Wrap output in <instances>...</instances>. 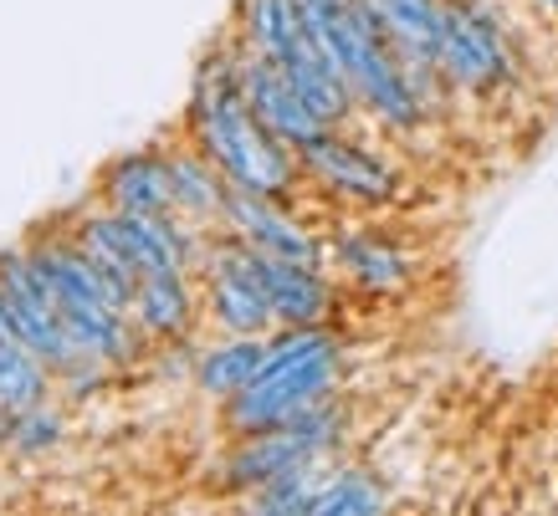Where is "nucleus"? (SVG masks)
<instances>
[{
    "label": "nucleus",
    "mask_w": 558,
    "mask_h": 516,
    "mask_svg": "<svg viewBox=\"0 0 558 516\" xmlns=\"http://www.w3.org/2000/svg\"><path fill=\"white\" fill-rule=\"evenodd\" d=\"M190 144L236 189H256V195H277L282 200L292 180H298V149H288L282 138L271 134L267 123L252 113L246 93H241L236 47L216 51L201 67L195 87H190Z\"/></svg>",
    "instance_id": "obj_1"
},
{
    "label": "nucleus",
    "mask_w": 558,
    "mask_h": 516,
    "mask_svg": "<svg viewBox=\"0 0 558 516\" xmlns=\"http://www.w3.org/2000/svg\"><path fill=\"white\" fill-rule=\"evenodd\" d=\"M32 267L47 282L57 312L68 322V333L77 337V348L93 364H123V358H134L129 322H123V317L134 312V292L113 282L83 250L77 235L72 241H36Z\"/></svg>",
    "instance_id": "obj_2"
},
{
    "label": "nucleus",
    "mask_w": 558,
    "mask_h": 516,
    "mask_svg": "<svg viewBox=\"0 0 558 516\" xmlns=\"http://www.w3.org/2000/svg\"><path fill=\"white\" fill-rule=\"evenodd\" d=\"M339 337L328 328H288L282 337H271L267 358L256 368V379L241 389L236 400H226V425L236 434L277 430L298 419L303 409L328 400V389L339 379Z\"/></svg>",
    "instance_id": "obj_3"
},
{
    "label": "nucleus",
    "mask_w": 558,
    "mask_h": 516,
    "mask_svg": "<svg viewBox=\"0 0 558 516\" xmlns=\"http://www.w3.org/2000/svg\"><path fill=\"white\" fill-rule=\"evenodd\" d=\"M236 21H241V41L262 51L271 67L288 72L292 87L313 102V113L339 123L354 108V93L343 83V72L328 62V51L318 47V36H313L298 0H241Z\"/></svg>",
    "instance_id": "obj_4"
},
{
    "label": "nucleus",
    "mask_w": 558,
    "mask_h": 516,
    "mask_svg": "<svg viewBox=\"0 0 558 516\" xmlns=\"http://www.w3.org/2000/svg\"><path fill=\"white\" fill-rule=\"evenodd\" d=\"M436 67L461 93H497L512 83L518 57H512V41L487 0H440Z\"/></svg>",
    "instance_id": "obj_5"
},
{
    "label": "nucleus",
    "mask_w": 558,
    "mask_h": 516,
    "mask_svg": "<svg viewBox=\"0 0 558 516\" xmlns=\"http://www.w3.org/2000/svg\"><path fill=\"white\" fill-rule=\"evenodd\" d=\"M77 241H83L93 256L123 267L129 277H149V271L165 267H190L195 261V246H190L185 225L174 216H129V210H98V216L77 220Z\"/></svg>",
    "instance_id": "obj_6"
},
{
    "label": "nucleus",
    "mask_w": 558,
    "mask_h": 516,
    "mask_svg": "<svg viewBox=\"0 0 558 516\" xmlns=\"http://www.w3.org/2000/svg\"><path fill=\"white\" fill-rule=\"evenodd\" d=\"M205 302L216 328L231 337H262L267 328H277L267 292V250H256L231 231V241H220L205 256Z\"/></svg>",
    "instance_id": "obj_7"
},
{
    "label": "nucleus",
    "mask_w": 558,
    "mask_h": 516,
    "mask_svg": "<svg viewBox=\"0 0 558 516\" xmlns=\"http://www.w3.org/2000/svg\"><path fill=\"white\" fill-rule=\"evenodd\" d=\"M0 302H5V312L16 322V333L32 343L36 358L51 373H83V368H93V358L68 333V322L57 312L47 282L36 277L32 250H0Z\"/></svg>",
    "instance_id": "obj_8"
},
{
    "label": "nucleus",
    "mask_w": 558,
    "mask_h": 516,
    "mask_svg": "<svg viewBox=\"0 0 558 516\" xmlns=\"http://www.w3.org/2000/svg\"><path fill=\"white\" fill-rule=\"evenodd\" d=\"M333 440H339V409L313 404V409H303L277 430L241 434V445L226 460V486L231 491H256V486H267L271 476H282L292 466H313Z\"/></svg>",
    "instance_id": "obj_9"
},
{
    "label": "nucleus",
    "mask_w": 558,
    "mask_h": 516,
    "mask_svg": "<svg viewBox=\"0 0 558 516\" xmlns=\"http://www.w3.org/2000/svg\"><path fill=\"white\" fill-rule=\"evenodd\" d=\"M236 77H241L246 102H252V113L262 118L271 134L288 144V149H303V144H313L318 134H328V128H333L323 113H313V102L292 87L288 72L271 67L267 57H262V51H252L246 41L236 47Z\"/></svg>",
    "instance_id": "obj_10"
},
{
    "label": "nucleus",
    "mask_w": 558,
    "mask_h": 516,
    "mask_svg": "<svg viewBox=\"0 0 558 516\" xmlns=\"http://www.w3.org/2000/svg\"><path fill=\"white\" fill-rule=\"evenodd\" d=\"M298 169H303L307 180H318L323 189H333V195L359 200V205H385V200H395V189H400V174H395L385 159L364 153L359 144L333 134V128L298 149Z\"/></svg>",
    "instance_id": "obj_11"
},
{
    "label": "nucleus",
    "mask_w": 558,
    "mask_h": 516,
    "mask_svg": "<svg viewBox=\"0 0 558 516\" xmlns=\"http://www.w3.org/2000/svg\"><path fill=\"white\" fill-rule=\"evenodd\" d=\"M226 225L252 241L256 250H267L277 261H298V267H323V246L292 220V210H282L277 195H256V189H236L226 195Z\"/></svg>",
    "instance_id": "obj_12"
},
{
    "label": "nucleus",
    "mask_w": 558,
    "mask_h": 516,
    "mask_svg": "<svg viewBox=\"0 0 558 516\" xmlns=\"http://www.w3.org/2000/svg\"><path fill=\"white\" fill-rule=\"evenodd\" d=\"M102 200L129 216H174V184H170V153L138 149L123 153L119 164L102 174Z\"/></svg>",
    "instance_id": "obj_13"
},
{
    "label": "nucleus",
    "mask_w": 558,
    "mask_h": 516,
    "mask_svg": "<svg viewBox=\"0 0 558 516\" xmlns=\"http://www.w3.org/2000/svg\"><path fill=\"white\" fill-rule=\"evenodd\" d=\"M267 292H271V317L282 328H318L333 312V292H328L318 267H298V261L267 256Z\"/></svg>",
    "instance_id": "obj_14"
},
{
    "label": "nucleus",
    "mask_w": 558,
    "mask_h": 516,
    "mask_svg": "<svg viewBox=\"0 0 558 516\" xmlns=\"http://www.w3.org/2000/svg\"><path fill=\"white\" fill-rule=\"evenodd\" d=\"M195 317V292L185 282V267H165L138 277L134 286V322L149 337H185Z\"/></svg>",
    "instance_id": "obj_15"
},
{
    "label": "nucleus",
    "mask_w": 558,
    "mask_h": 516,
    "mask_svg": "<svg viewBox=\"0 0 558 516\" xmlns=\"http://www.w3.org/2000/svg\"><path fill=\"white\" fill-rule=\"evenodd\" d=\"M333 256H339L343 277L359 286V292H369V297H395V292H405L410 286V261L400 246H389L379 235H339L333 241Z\"/></svg>",
    "instance_id": "obj_16"
},
{
    "label": "nucleus",
    "mask_w": 558,
    "mask_h": 516,
    "mask_svg": "<svg viewBox=\"0 0 558 516\" xmlns=\"http://www.w3.org/2000/svg\"><path fill=\"white\" fill-rule=\"evenodd\" d=\"M170 184H174V216L185 220H226V195H231V180L220 174L210 159H205L195 144L190 149L170 153Z\"/></svg>",
    "instance_id": "obj_17"
},
{
    "label": "nucleus",
    "mask_w": 558,
    "mask_h": 516,
    "mask_svg": "<svg viewBox=\"0 0 558 516\" xmlns=\"http://www.w3.org/2000/svg\"><path fill=\"white\" fill-rule=\"evenodd\" d=\"M267 337H226L220 348H210L195 364V383H201L210 400H236L241 389L256 379V368L267 358Z\"/></svg>",
    "instance_id": "obj_18"
},
{
    "label": "nucleus",
    "mask_w": 558,
    "mask_h": 516,
    "mask_svg": "<svg viewBox=\"0 0 558 516\" xmlns=\"http://www.w3.org/2000/svg\"><path fill=\"white\" fill-rule=\"evenodd\" d=\"M385 506V486L364 470H343L333 481H323L313 496V516H379Z\"/></svg>",
    "instance_id": "obj_19"
},
{
    "label": "nucleus",
    "mask_w": 558,
    "mask_h": 516,
    "mask_svg": "<svg viewBox=\"0 0 558 516\" xmlns=\"http://www.w3.org/2000/svg\"><path fill=\"white\" fill-rule=\"evenodd\" d=\"M318 476L313 466H292L282 476H271L267 486L252 491V512L262 516H313V496H318Z\"/></svg>",
    "instance_id": "obj_20"
},
{
    "label": "nucleus",
    "mask_w": 558,
    "mask_h": 516,
    "mask_svg": "<svg viewBox=\"0 0 558 516\" xmlns=\"http://www.w3.org/2000/svg\"><path fill=\"white\" fill-rule=\"evenodd\" d=\"M57 434H62V419H57V409H41V404H32V409H21V415H16L11 445H16L21 455H36V450H47Z\"/></svg>",
    "instance_id": "obj_21"
},
{
    "label": "nucleus",
    "mask_w": 558,
    "mask_h": 516,
    "mask_svg": "<svg viewBox=\"0 0 558 516\" xmlns=\"http://www.w3.org/2000/svg\"><path fill=\"white\" fill-rule=\"evenodd\" d=\"M543 11H548V16H558V0H538Z\"/></svg>",
    "instance_id": "obj_22"
}]
</instances>
